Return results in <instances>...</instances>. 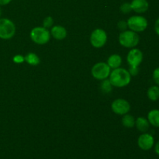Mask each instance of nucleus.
<instances>
[{
    "label": "nucleus",
    "instance_id": "nucleus-20",
    "mask_svg": "<svg viewBox=\"0 0 159 159\" xmlns=\"http://www.w3.org/2000/svg\"><path fill=\"white\" fill-rule=\"evenodd\" d=\"M120 11L121 12L124 14H127L129 12H130L132 11L131 6H130V3L129 2H125L124 4H122L120 6Z\"/></svg>",
    "mask_w": 159,
    "mask_h": 159
},
{
    "label": "nucleus",
    "instance_id": "nucleus-12",
    "mask_svg": "<svg viewBox=\"0 0 159 159\" xmlns=\"http://www.w3.org/2000/svg\"><path fill=\"white\" fill-rule=\"evenodd\" d=\"M51 35L56 40H64L67 37V30L64 26H54L51 28Z\"/></svg>",
    "mask_w": 159,
    "mask_h": 159
},
{
    "label": "nucleus",
    "instance_id": "nucleus-6",
    "mask_svg": "<svg viewBox=\"0 0 159 159\" xmlns=\"http://www.w3.org/2000/svg\"><path fill=\"white\" fill-rule=\"evenodd\" d=\"M110 69L107 63L99 62L92 68V75L98 80H104L110 76Z\"/></svg>",
    "mask_w": 159,
    "mask_h": 159
},
{
    "label": "nucleus",
    "instance_id": "nucleus-7",
    "mask_svg": "<svg viewBox=\"0 0 159 159\" xmlns=\"http://www.w3.org/2000/svg\"><path fill=\"white\" fill-rule=\"evenodd\" d=\"M107 41V35L105 30L100 28L94 30L90 36V43L94 48H101Z\"/></svg>",
    "mask_w": 159,
    "mask_h": 159
},
{
    "label": "nucleus",
    "instance_id": "nucleus-10",
    "mask_svg": "<svg viewBox=\"0 0 159 159\" xmlns=\"http://www.w3.org/2000/svg\"><path fill=\"white\" fill-rule=\"evenodd\" d=\"M138 144L140 148L143 151H148L153 148L155 144V139L152 134L144 133L138 138Z\"/></svg>",
    "mask_w": 159,
    "mask_h": 159
},
{
    "label": "nucleus",
    "instance_id": "nucleus-13",
    "mask_svg": "<svg viewBox=\"0 0 159 159\" xmlns=\"http://www.w3.org/2000/svg\"><path fill=\"white\" fill-rule=\"evenodd\" d=\"M135 125H136L137 129L142 133H146L150 127V124H149L148 119L143 117V116H139L137 118V120H135Z\"/></svg>",
    "mask_w": 159,
    "mask_h": 159
},
{
    "label": "nucleus",
    "instance_id": "nucleus-9",
    "mask_svg": "<svg viewBox=\"0 0 159 159\" xmlns=\"http://www.w3.org/2000/svg\"><path fill=\"white\" fill-rule=\"evenodd\" d=\"M143 53L138 48H133L128 52L127 56V63L130 66L138 67L143 61Z\"/></svg>",
    "mask_w": 159,
    "mask_h": 159
},
{
    "label": "nucleus",
    "instance_id": "nucleus-16",
    "mask_svg": "<svg viewBox=\"0 0 159 159\" xmlns=\"http://www.w3.org/2000/svg\"><path fill=\"white\" fill-rule=\"evenodd\" d=\"M147 96L148 99L152 101H157L159 99V86L152 85L148 89Z\"/></svg>",
    "mask_w": 159,
    "mask_h": 159
},
{
    "label": "nucleus",
    "instance_id": "nucleus-14",
    "mask_svg": "<svg viewBox=\"0 0 159 159\" xmlns=\"http://www.w3.org/2000/svg\"><path fill=\"white\" fill-rule=\"evenodd\" d=\"M148 120L149 124L155 127H159V110L154 109L148 113Z\"/></svg>",
    "mask_w": 159,
    "mask_h": 159
},
{
    "label": "nucleus",
    "instance_id": "nucleus-24",
    "mask_svg": "<svg viewBox=\"0 0 159 159\" xmlns=\"http://www.w3.org/2000/svg\"><path fill=\"white\" fill-rule=\"evenodd\" d=\"M118 28H119L120 30L124 31V30H127V29L128 28V26H127V23L126 21H124V20H121L117 24Z\"/></svg>",
    "mask_w": 159,
    "mask_h": 159
},
{
    "label": "nucleus",
    "instance_id": "nucleus-28",
    "mask_svg": "<svg viewBox=\"0 0 159 159\" xmlns=\"http://www.w3.org/2000/svg\"><path fill=\"white\" fill-rule=\"evenodd\" d=\"M155 153H156L158 155H159V141L156 143V144H155Z\"/></svg>",
    "mask_w": 159,
    "mask_h": 159
},
{
    "label": "nucleus",
    "instance_id": "nucleus-19",
    "mask_svg": "<svg viewBox=\"0 0 159 159\" xmlns=\"http://www.w3.org/2000/svg\"><path fill=\"white\" fill-rule=\"evenodd\" d=\"M112 84L110 83V80L109 79H104L102 80V84H101V89H102V92L106 93H109L112 91Z\"/></svg>",
    "mask_w": 159,
    "mask_h": 159
},
{
    "label": "nucleus",
    "instance_id": "nucleus-3",
    "mask_svg": "<svg viewBox=\"0 0 159 159\" xmlns=\"http://www.w3.org/2000/svg\"><path fill=\"white\" fill-rule=\"evenodd\" d=\"M30 38L33 41L37 44L43 45L46 44L51 39V33L48 29L43 26H37L31 30Z\"/></svg>",
    "mask_w": 159,
    "mask_h": 159
},
{
    "label": "nucleus",
    "instance_id": "nucleus-15",
    "mask_svg": "<svg viewBox=\"0 0 159 159\" xmlns=\"http://www.w3.org/2000/svg\"><path fill=\"white\" fill-rule=\"evenodd\" d=\"M107 65H109L110 68L112 69H116L120 67L121 64H122V58L119 54H112L110 56L107 60Z\"/></svg>",
    "mask_w": 159,
    "mask_h": 159
},
{
    "label": "nucleus",
    "instance_id": "nucleus-8",
    "mask_svg": "<svg viewBox=\"0 0 159 159\" xmlns=\"http://www.w3.org/2000/svg\"><path fill=\"white\" fill-rule=\"evenodd\" d=\"M111 108L116 114L125 115L130 111V105L126 99H117L112 102Z\"/></svg>",
    "mask_w": 159,
    "mask_h": 159
},
{
    "label": "nucleus",
    "instance_id": "nucleus-27",
    "mask_svg": "<svg viewBox=\"0 0 159 159\" xmlns=\"http://www.w3.org/2000/svg\"><path fill=\"white\" fill-rule=\"evenodd\" d=\"M12 2V0H0V6H6Z\"/></svg>",
    "mask_w": 159,
    "mask_h": 159
},
{
    "label": "nucleus",
    "instance_id": "nucleus-1",
    "mask_svg": "<svg viewBox=\"0 0 159 159\" xmlns=\"http://www.w3.org/2000/svg\"><path fill=\"white\" fill-rule=\"evenodd\" d=\"M109 80L113 86L122 88L130 84L131 81V75L127 70L122 68H118L113 69V71L110 72Z\"/></svg>",
    "mask_w": 159,
    "mask_h": 159
},
{
    "label": "nucleus",
    "instance_id": "nucleus-21",
    "mask_svg": "<svg viewBox=\"0 0 159 159\" xmlns=\"http://www.w3.org/2000/svg\"><path fill=\"white\" fill-rule=\"evenodd\" d=\"M53 23H54V20L51 16H47L46 18L43 20V27L46 28V29H48L50 28L51 26H52Z\"/></svg>",
    "mask_w": 159,
    "mask_h": 159
},
{
    "label": "nucleus",
    "instance_id": "nucleus-4",
    "mask_svg": "<svg viewBox=\"0 0 159 159\" xmlns=\"http://www.w3.org/2000/svg\"><path fill=\"white\" fill-rule=\"evenodd\" d=\"M16 34V26L12 21L7 18H0V38L9 40Z\"/></svg>",
    "mask_w": 159,
    "mask_h": 159
},
{
    "label": "nucleus",
    "instance_id": "nucleus-17",
    "mask_svg": "<svg viewBox=\"0 0 159 159\" xmlns=\"http://www.w3.org/2000/svg\"><path fill=\"white\" fill-rule=\"evenodd\" d=\"M25 61L29 65H33V66H36L40 64V57L34 53H28L26 56L24 57Z\"/></svg>",
    "mask_w": 159,
    "mask_h": 159
},
{
    "label": "nucleus",
    "instance_id": "nucleus-2",
    "mask_svg": "<svg viewBox=\"0 0 159 159\" xmlns=\"http://www.w3.org/2000/svg\"><path fill=\"white\" fill-rule=\"evenodd\" d=\"M140 37L138 33L132 30L122 31L119 36V42L121 46L127 48H135L139 43Z\"/></svg>",
    "mask_w": 159,
    "mask_h": 159
},
{
    "label": "nucleus",
    "instance_id": "nucleus-11",
    "mask_svg": "<svg viewBox=\"0 0 159 159\" xmlns=\"http://www.w3.org/2000/svg\"><path fill=\"white\" fill-rule=\"evenodd\" d=\"M130 6L132 10L137 13H144L148 9L149 3L148 0H132Z\"/></svg>",
    "mask_w": 159,
    "mask_h": 159
},
{
    "label": "nucleus",
    "instance_id": "nucleus-22",
    "mask_svg": "<svg viewBox=\"0 0 159 159\" xmlns=\"http://www.w3.org/2000/svg\"><path fill=\"white\" fill-rule=\"evenodd\" d=\"M152 77H153V79L154 81H155V83H156V85L159 86V67L154 70L153 74H152Z\"/></svg>",
    "mask_w": 159,
    "mask_h": 159
},
{
    "label": "nucleus",
    "instance_id": "nucleus-25",
    "mask_svg": "<svg viewBox=\"0 0 159 159\" xmlns=\"http://www.w3.org/2000/svg\"><path fill=\"white\" fill-rule=\"evenodd\" d=\"M129 73L131 76H135L139 73V68L138 67H134V66H130L129 68Z\"/></svg>",
    "mask_w": 159,
    "mask_h": 159
},
{
    "label": "nucleus",
    "instance_id": "nucleus-5",
    "mask_svg": "<svg viewBox=\"0 0 159 159\" xmlns=\"http://www.w3.org/2000/svg\"><path fill=\"white\" fill-rule=\"evenodd\" d=\"M127 23L129 29L136 33L143 32L148 26L147 19L142 16H133L128 19Z\"/></svg>",
    "mask_w": 159,
    "mask_h": 159
},
{
    "label": "nucleus",
    "instance_id": "nucleus-23",
    "mask_svg": "<svg viewBox=\"0 0 159 159\" xmlns=\"http://www.w3.org/2000/svg\"><path fill=\"white\" fill-rule=\"evenodd\" d=\"M12 61H13L14 63L16 64H21L23 63V61H25V58L23 55H20V54H17V55H15L12 58Z\"/></svg>",
    "mask_w": 159,
    "mask_h": 159
},
{
    "label": "nucleus",
    "instance_id": "nucleus-18",
    "mask_svg": "<svg viewBox=\"0 0 159 159\" xmlns=\"http://www.w3.org/2000/svg\"><path fill=\"white\" fill-rule=\"evenodd\" d=\"M122 124L127 128H132L135 126V119L132 115L125 114L122 118Z\"/></svg>",
    "mask_w": 159,
    "mask_h": 159
},
{
    "label": "nucleus",
    "instance_id": "nucleus-26",
    "mask_svg": "<svg viewBox=\"0 0 159 159\" xmlns=\"http://www.w3.org/2000/svg\"><path fill=\"white\" fill-rule=\"evenodd\" d=\"M155 31L157 34L159 36V18L157 19L155 23Z\"/></svg>",
    "mask_w": 159,
    "mask_h": 159
},
{
    "label": "nucleus",
    "instance_id": "nucleus-29",
    "mask_svg": "<svg viewBox=\"0 0 159 159\" xmlns=\"http://www.w3.org/2000/svg\"><path fill=\"white\" fill-rule=\"evenodd\" d=\"M0 16H1V9H0Z\"/></svg>",
    "mask_w": 159,
    "mask_h": 159
}]
</instances>
